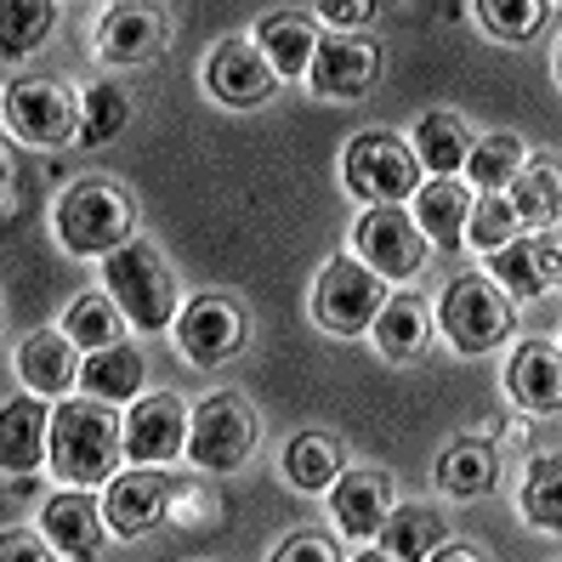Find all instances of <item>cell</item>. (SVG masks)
Segmentation results:
<instances>
[{
  "label": "cell",
  "mask_w": 562,
  "mask_h": 562,
  "mask_svg": "<svg viewBox=\"0 0 562 562\" xmlns=\"http://www.w3.org/2000/svg\"><path fill=\"white\" fill-rule=\"evenodd\" d=\"M522 512L546 535H562V460H535L522 477Z\"/></svg>",
  "instance_id": "d6a6232c"
},
{
  "label": "cell",
  "mask_w": 562,
  "mask_h": 562,
  "mask_svg": "<svg viewBox=\"0 0 562 562\" xmlns=\"http://www.w3.org/2000/svg\"><path fill=\"white\" fill-rule=\"evenodd\" d=\"M261 438L256 426V409L245 398H211L200 415H193V432H188V454L200 472H234L250 460Z\"/></svg>",
  "instance_id": "52a82bcc"
},
{
  "label": "cell",
  "mask_w": 562,
  "mask_h": 562,
  "mask_svg": "<svg viewBox=\"0 0 562 562\" xmlns=\"http://www.w3.org/2000/svg\"><path fill=\"white\" fill-rule=\"evenodd\" d=\"M347 188L358 200L398 205L420 188V159H415V148H404L392 137V131H363L347 148Z\"/></svg>",
  "instance_id": "5b68a950"
},
{
  "label": "cell",
  "mask_w": 562,
  "mask_h": 562,
  "mask_svg": "<svg viewBox=\"0 0 562 562\" xmlns=\"http://www.w3.org/2000/svg\"><path fill=\"white\" fill-rule=\"evenodd\" d=\"M46 443H52V420L41 415V404L12 398L7 404V432H0V460H7V472H29L46 454Z\"/></svg>",
  "instance_id": "484cf974"
},
{
  "label": "cell",
  "mask_w": 562,
  "mask_h": 562,
  "mask_svg": "<svg viewBox=\"0 0 562 562\" xmlns=\"http://www.w3.org/2000/svg\"><path fill=\"white\" fill-rule=\"evenodd\" d=\"M103 506H91L86 494H57L46 506V540L69 557V562H97L103 551Z\"/></svg>",
  "instance_id": "e0dca14e"
},
{
  "label": "cell",
  "mask_w": 562,
  "mask_h": 562,
  "mask_svg": "<svg viewBox=\"0 0 562 562\" xmlns=\"http://www.w3.org/2000/svg\"><path fill=\"white\" fill-rule=\"evenodd\" d=\"M18 370H23V381L35 386V392H63V386L75 381V341L41 329V336H29L18 347Z\"/></svg>",
  "instance_id": "83f0119b"
},
{
  "label": "cell",
  "mask_w": 562,
  "mask_h": 562,
  "mask_svg": "<svg viewBox=\"0 0 562 562\" xmlns=\"http://www.w3.org/2000/svg\"><path fill=\"white\" fill-rule=\"evenodd\" d=\"M188 432H193L188 409L171 398V392H154V398H143L125 420V454L137 460V467H165L171 454L188 449Z\"/></svg>",
  "instance_id": "30bf717a"
},
{
  "label": "cell",
  "mask_w": 562,
  "mask_h": 562,
  "mask_svg": "<svg viewBox=\"0 0 562 562\" xmlns=\"http://www.w3.org/2000/svg\"><path fill=\"white\" fill-rule=\"evenodd\" d=\"M307 75H313L318 97H363L375 86V75H381V52L370 41H336V35H329L318 46Z\"/></svg>",
  "instance_id": "9a60e30c"
},
{
  "label": "cell",
  "mask_w": 562,
  "mask_h": 562,
  "mask_svg": "<svg viewBox=\"0 0 562 562\" xmlns=\"http://www.w3.org/2000/svg\"><path fill=\"white\" fill-rule=\"evenodd\" d=\"M506 392L522 409L557 415L562 409V352L551 341H522L506 363Z\"/></svg>",
  "instance_id": "4fadbf2b"
},
{
  "label": "cell",
  "mask_w": 562,
  "mask_h": 562,
  "mask_svg": "<svg viewBox=\"0 0 562 562\" xmlns=\"http://www.w3.org/2000/svg\"><path fill=\"white\" fill-rule=\"evenodd\" d=\"M358 250H363L375 279H415L420 261H426V234L398 205H375L358 222Z\"/></svg>",
  "instance_id": "9c48e42d"
},
{
  "label": "cell",
  "mask_w": 562,
  "mask_h": 562,
  "mask_svg": "<svg viewBox=\"0 0 562 562\" xmlns=\"http://www.w3.org/2000/svg\"><path fill=\"white\" fill-rule=\"evenodd\" d=\"M273 562H341V557H336V546L318 540V535H295V540H284L273 551Z\"/></svg>",
  "instance_id": "74e56055"
},
{
  "label": "cell",
  "mask_w": 562,
  "mask_h": 562,
  "mask_svg": "<svg viewBox=\"0 0 562 562\" xmlns=\"http://www.w3.org/2000/svg\"><path fill=\"white\" fill-rule=\"evenodd\" d=\"M358 562H398V557H381V551H370V557H358Z\"/></svg>",
  "instance_id": "7bdbcfd3"
},
{
  "label": "cell",
  "mask_w": 562,
  "mask_h": 562,
  "mask_svg": "<svg viewBox=\"0 0 562 562\" xmlns=\"http://www.w3.org/2000/svg\"><path fill=\"white\" fill-rule=\"evenodd\" d=\"M432 562H483V557H477L472 546H443V551H438Z\"/></svg>",
  "instance_id": "b9f144b4"
},
{
  "label": "cell",
  "mask_w": 562,
  "mask_h": 562,
  "mask_svg": "<svg viewBox=\"0 0 562 562\" xmlns=\"http://www.w3.org/2000/svg\"><path fill=\"white\" fill-rule=\"evenodd\" d=\"M392 517V477L386 472H347L336 483V522H341V535L352 540H370L381 535Z\"/></svg>",
  "instance_id": "2e32d148"
},
{
  "label": "cell",
  "mask_w": 562,
  "mask_h": 562,
  "mask_svg": "<svg viewBox=\"0 0 562 562\" xmlns=\"http://www.w3.org/2000/svg\"><path fill=\"white\" fill-rule=\"evenodd\" d=\"M159 41H165V23L159 12H143V7H120L97 29V46H103L109 63H143L159 52Z\"/></svg>",
  "instance_id": "ffe728a7"
},
{
  "label": "cell",
  "mask_w": 562,
  "mask_h": 562,
  "mask_svg": "<svg viewBox=\"0 0 562 562\" xmlns=\"http://www.w3.org/2000/svg\"><path fill=\"white\" fill-rule=\"evenodd\" d=\"M103 279H109V295L114 307L137 324V329H165L177 318V279L171 268L159 261L154 245H120L109 261H103Z\"/></svg>",
  "instance_id": "7a4b0ae2"
},
{
  "label": "cell",
  "mask_w": 562,
  "mask_h": 562,
  "mask_svg": "<svg viewBox=\"0 0 562 562\" xmlns=\"http://www.w3.org/2000/svg\"><path fill=\"white\" fill-rule=\"evenodd\" d=\"M381 551L398 562H432L443 551V517L426 506H392V517L381 528Z\"/></svg>",
  "instance_id": "7402d4cb"
},
{
  "label": "cell",
  "mask_w": 562,
  "mask_h": 562,
  "mask_svg": "<svg viewBox=\"0 0 562 562\" xmlns=\"http://www.w3.org/2000/svg\"><path fill=\"white\" fill-rule=\"evenodd\" d=\"M120 318L125 313L114 307V295H80L69 307V318H63V336L86 352H103V347H120V329H125Z\"/></svg>",
  "instance_id": "4dcf8cb0"
},
{
  "label": "cell",
  "mask_w": 562,
  "mask_h": 562,
  "mask_svg": "<svg viewBox=\"0 0 562 562\" xmlns=\"http://www.w3.org/2000/svg\"><path fill=\"white\" fill-rule=\"evenodd\" d=\"M477 18L488 23V35H501V41H528L535 29L546 23V7L540 0H483Z\"/></svg>",
  "instance_id": "d590c367"
},
{
  "label": "cell",
  "mask_w": 562,
  "mask_h": 562,
  "mask_svg": "<svg viewBox=\"0 0 562 562\" xmlns=\"http://www.w3.org/2000/svg\"><path fill=\"white\" fill-rule=\"evenodd\" d=\"M381 279L363 268V261H329L318 273L313 290V318L329 329V336H358V329H375L381 318Z\"/></svg>",
  "instance_id": "8992f818"
},
{
  "label": "cell",
  "mask_w": 562,
  "mask_h": 562,
  "mask_svg": "<svg viewBox=\"0 0 562 562\" xmlns=\"http://www.w3.org/2000/svg\"><path fill=\"white\" fill-rule=\"evenodd\" d=\"M522 165H528V148L517 137H483L472 148V159H467V171H472V182L483 193H501V188H512L522 177Z\"/></svg>",
  "instance_id": "1f68e13d"
},
{
  "label": "cell",
  "mask_w": 562,
  "mask_h": 562,
  "mask_svg": "<svg viewBox=\"0 0 562 562\" xmlns=\"http://www.w3.org/2000/svg\"><path fill=\"white\" fill-rule=\"evenodd\" d=\"M114 535H148L159 517H171V483L159 472H125L109 483V506H103Z\"/></svg>",
  "instance_id": "5bb4252c"
},
{
  "label": "cell",
  "mask_w": 562,
  "mask_h": 562,
  "mask_svg": "<svg viewBox=\"0 0 562 562\" xmlns=\"http://www.w3.org/2000/svg\"><path fill=\"white\" fill-rule=\"evenodd\" d=\"M57 234L75 256H114L131 245V200L114 182H75L57 200Z\"/></svg>",
  "instance_id": "3957f363"
},
{
  "label": "cell",
  "mask_w": 562,
  "mask_h": 562,
  "mask_svg": "<svg viewBox=\"0 0 562 562\" xmlns=\"http://www.w3.org/2000/svg\"><path fill=\"white\" fill-rule=\"evenodd\" d=\"M415 159L426 171H438V182H449L460 165L472 159V131L460 114H426L415 125Z\"/></svg>",
  "instance_id": "44dd1931"
},
{
  "label": "cell",
  "mask_w": 562,
  "mask_h": 562,
  "mask_svg": "<svg viewBox=\"0 0 562 562\" xmlns=\"http://www.w3.org/2000/svg\"><path fill=\"white\" fill-rule=\"evenodd\" d=\"M261 57L273 63V75H302V69H313V57H318L313 23L295 18V12L261 18Z\"/></svg>",
  "instance_id": "d4e9b609"
},
{
  "label": "cell",
  "mask_w": 562,
  "mask_h": 562,
  "mask_svg": "<svg viewBox=\"0 0 562 562\" xmlns=\"http://www.w3.org/2000/svg\"><path fill=\"white\" fill-rule=\"evenodd\" d=\"M438 324H443V336L472 358V352H488L512 336V302H506V290H494L488 279L467 273L443 290Z\"/></svg>",
  "instance_id": "277c9868"
},
{
  "label": "cell",
  "mask_w": 562,
  "mask_h": 562,
  "mask_svg": "<svg viewBox=\"0 0 562 562\" xmlns=\"http://www.w3.org/2000/svg\"><path fill=\"white\" fill-rule=\"evenodd\" d=\"M341 443L336 438H324V432H302V438H290V449H284V477L295 483V488H307V494H318V488H336L341 477Z\"/></svg>",
  "instance_id": "4316f807"
},
{
  "label": "cell",
  "mask_w": 562,
  "mask_h": 562,
  "mask_svg": "<svg viewBox=\"0 0 562 562\" xmlns=\"http://www.w3.org/2000/svg\"><path fill=\"white\" fill-rule=\"evenodd\" d=\"M512 239H517V211H512V200H483V205L472 211V245L506 250Z\"/></svg>",
  "instance_id": "8d00e7d4"
},
{
  "label": "cell",
  "mask_w": 562,
  "mask_h": 562,
  "mask_svg": "<svg viewBox=\"0 0 562 562\" xmlns=\"http://www.w3.org/2000/svg\"><path fill=\"white\" fill-rule=\"evenodd\" d=\"M375 341H381L386 358H415V352H426V341H432V318H426V302H415V295L386 302L381 318H375Z\"/></svg>",
  "instance_id": "f546056e"
},
{
  "label": "cell",
  "mask_w": 562,
  "mask_h": 562,
  "mask_svg": "<svg viewBox=\"0 0 562 562\" xmlns=\"http://www.w3.org/2000/svg\"><path fill=\"white\" fill-rule=\"evenodd\" d=\"M273 63L261 57V46L250 41H222L205 63V86L216 103L227 109H250V103H268V91H273Z\"/></svg>",
  "instance_id": "8fae6325"
},
{
  "label": "cell",
  "mask_w": 562,
  "mask_h": 562,
  "mask_svg": "<svg viewBox=\"0 0 562 562\" xmlns=\"http://www.w3.org/2000/svg\"><path fill=\"white\" fill-rule=\"evenodd\" d=\"M86 392L97 404H120V398H137L143 392V352L137 347H103V352H91L86 358V370H80Z\"/></svg>",
  "instance_id": "603a6c76"
},
{
  "label": "cell",
  "mask_w": 562,
  "mask_h": 562,
  "mask_svg": "<svg viewBox=\"0 0 562 562\" xmlns=\"http://www.w3.org/2000/svg\"><path fill=\"white\" fill-rule=\"evenodd\" d=\"M324 18H329V23H341V29H352V23L370 18V7H363V0H358V7H324Z\"/></svg>",
  "instance_id": "60d3db41"
},
{
  "label": "cell",
  "mask_w": 562,
  "mask_h": 562,
  "mask_svg": "<svg viewBox=\"0 0 562 562\" xmlns=\"http://www.w3.org/2000/svg\"><path fill=\"white\" fill-rule=\"evenodd\" d=\"M211 512H216V506H211L193 483H171V517H177V522H188V528H193V522H211Z\"/></svg>",
  "instance_id": "f35d334b"
},
{
  "label": "cell",
  "mask_w": 562,
  "mask_h": 562,
  "mask_svg": "<svg viewBox=\"0 0 562 562\" xmlns=\"http://www.w3.org/2000/svg\"><path fill=\"white\" fill-rule=\"evenodd\" d=\"M467 216H472V200H467V188H454V182H432V188H420V200H415V227L432 245L454 250L460 234H467Z\"/></svg>",
  "instance_id": "cb8c5ba5"
},
{
  "label": "cell",
  "mask_w": 562,
  "mask_h": 562,
  "mask_svg": "<svg viewBox=\"0 0 562 562\" xmlns=\"http://www.w3.org/2000/svg\"><path fill=\"white\" fill-rule=\"evenodd\" d=\"M177 341L193 363H222L245 347V313L222 295H200L182 318H177Z\"/></svg>",
  "instance_id": "7c38bea8"
},
{
  "label": "cell",
  "mask_w": 562,
  "mask_h": 562,
  "mask_svg": "<svg viewBox=\"0 0 562 562\" xmlns=\"http://www.w3.org/2000/svg\"><path fill=\"white\" fill-rule=\"evenodd\" d=\"M120 131H125V91L109 86V80L86 86V97H80V143L103 148L109 137H120Z\"/></svg>",
  "instance_id": "836d02e7"
},
{
  "label": "cell",
  "mask_w": 562,
  "mask_h": 562,
  "mask_svg": "<svg viewBox=\"0 0 562 562\" xmlns=\"http://www.w3.org/2000/svg\"><path fill=\"white\" fill-rule=\"evenodd\" d=\"M120 454H125V420H114V404L75 398L52 415V467L63 483L75 488L109 483Z\"/></svg>",
  "instance_id": "6da1fadb"
},
{
  "label": "cell",
  "mask_w": 562,
  "mask_h": 562,
  "mask_svg": "<svg viewBox=\"0 0 562 562\" xmlns=\"http://www.w3.org/2000/svg\"><path fill=\"white\" fill-rule=\"evenodd\" d=\"M438 483H443V494H454V501H477V494H488L494 483H501V460H494L488 443H454L443 454V467H438Z\"/></svg>",
  "instance_id": "f1b7e54d"
},
{
  "label": "cell",
  "mask_w": 562,
  "mask_h": 562,
  "mask_svg": "<svg viewBox=\"0 0 562 562\" xmlns=\"http://www.w3.org/2000/svg\"><path fill=\"white\" fill-rule=\"evenodd\" d=\"M512 211H517V222H528V227L562 222V159L540 154V159L522 165V177L512 182Z\"/></svg>",
  "instance_id": "d6986e66"
},
{
  "label": "cell",
  "mask_w": 562,
  "mask_h": 562,
  "mask_svg": "<svg viewBox=\"0 0 562 562\" xmlns=\"http://www.w3.org/2000/svg\"><path fill=\"white\" fill-rule=\"evenodd\" d=\"M0 562H46V546H41V540H29V535H18V528H12V535L0 540Z\"/></svg>",
  "instance_id": "ab89813d"
},
{
  "label": "cell",
  "mask_w": 562,
  "mask_h": 562,
  "mask_svg": "<svg viewBox=\"0 0 562 562\" xmlns=\"http://www.w3.org/2000/svg\"><path fill=\"white\" fill-rule=\"evenodd\" d=\"M557 75H562V52H557Z\"/></svg>",
  "instance_id": "ee69618b"
},
{
  "label": "cell",
  "mask_w": 562,
  "mask_h": 562,
  "mask_svg": "<svg viewBox=\"0 0 562 562\" xmlns=\"http://www.w3.org/2000/svg\"><path fill=\"white\" fill-rule=\"evenodd\" d=\"M7 125H12V137L23 143H69L80 137V109H75V97L52 86V80H18L7 91Z\"/></svg>",
  "instance_id": "ba28073f"
},
{
  "label": "cell",
  "mask_w": 562,
  "mask_h": 562,
  "mask_svg": "<svg viewBox=\"0 0 562 562\" xmlns=\"http://www.w3.org/2000/svg\"><path fill=\"white\" fill-rule=\"evenodd\" d=\"M494 279L517 295H546L562 284V256L546 239H512L506 250H494Z\"/></svg>",
  "instance_id": "ac0fdd59"
},
{
  "label": "cell",
  "mask_w": 562,
  "mask_h": 562,
  "mask_svg": "<svg viewBox=\"0 0 562 562\" xmlns=\"http://www.w3.org/2000/svg\"><path fill=\"white\" fill-rule=\"evenodd\" d=\"M0 18H7V35H0V46H7V57H23V52H35V46L52 35L57 7H46V0H12Z\"/></svg>",
  "instance_id": "e575fe53"
}]
</instances>
